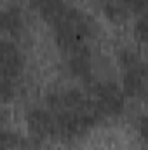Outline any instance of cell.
<instances>
[{
  "label": "cell",
  "instance_id": "obj_1",
  "mask_svg": "<svg viewBox=\"0 0 148 150\" xmlns=\"http://www.w3.org/2000/svg\"><path fill=\"white\" fill-rule=\"evenodd\" d=\"M45 108L54 124V142H75L101 122L85 89H56L45 98Z\"/></svg>",
  "mask_w": 148,
  "mask_h": 150
},
{
  "label": "cell",
  "instance_id": "obj_2",
  "mask_svg": "<svg viewBox=\"0 0 148 150\" xmlns=\"http://www.w3.org/2000/svg\"><path fill=\"white\" fill-rule=\"evenodd\" d=\"M54 40L65 58L72 59L78 56L92 54V40H94V21L89 14L80 11L75 5H66V9L54 19L51 25Z\"/></svg>",
  "mask_w": 148,
  "mask_h": 150
},
{
  "label": "cell",
  "instance_id": "obj_3",
  "mask_svg": "<svg viewBox=\"0 0 148 150\" xmlns=\"http://www.w3.org/2000/svg\"><path fill=\"white\" fill-rule=\"evenodd\" d=\"M122 89L124 93L138 101L148 100V61L131 49H122L118 54Z\"/></svg>",
  "mask_w": 148,
  "mask_h": 150
},
{
  "label": "cell",
  "instance_id": "obj_4",
  "mask_svg": "<svg viewBox=\"0 0 148 150\" xmlns=\"http://www.w3.org/2000/svg\"><path fill=\"white\" fill-rule=\"evenodd\" d=\"M89 100L92 101L96 112L99 113L101 120L118 117L125 108V93L122 86L108 79H96L91 84L84 86Z\"/></svg>",
  "mask_w": 148,
  "mask_h": 150
},
{
  "label": "cell",
  "instance_id": "obj_5",
  "mask_svg": "<svg viewBox=\"0 0 148 150\" xmlns=\"http://www.w3.org/2000/svg\"><path fill=\"white\" fill-rule=\"evenodd\" d=\"M25 74V58L14 40L2 38V98L14 100Z\"/></svg>",
  "mask_w": 148,
  "mask_h": 150
},
{
  "label": "cell",
  "instance_id": "obj_6",
  "mask_svg": "<svg viewBox=\"0 0 148 150\" xmlns=\"http://www.w3.org/2000/svg\"><path fill=\"white\" fill-rule=\"evenodd\" d=\"M26 28V21H25V14L18 5H7L2 11V32L4 38L9 40H18L23 35Z\"/></svg>",
  "mask_w": 148,
  "mask_h": 150
},
{
  "label": "cell",
  "instance_id": "obj_7",
  "mask_svg": "<svg viewBox=\"0 0 148 150\" xmlns=\"http://www.w3.org/2000/svg\"><path fill=\"white\" fill-rule=\"evenodd\" d=\"M32 5L47 25H52L54 19L66 9L68 2L66 0H32Z\"/></svg>",
  "mask_w": 148,
  "mask_h": 150
},
{
  "label": "cell",
  "instance_id": "obj_8",
  "mask_svg": "<svg viewBox=\"0 0 148 150\" xmlns=\"http://www.w3.org/2000/svg\"><path fill=\"white\" fill-rule=\"evenodd\" d=\"M134 33L143 44L148 45V4L136 14L134 21Z\"/></svg>",
  "mask_w": 148,
  "mask_h": 150
},
{
  "label": "cell",
  "instance_id": "obj_9",
  "mask_svg": "<svg viewBox=\"0 0 148 150\" xmlns=\"http://www.w3.org/2000/svg\"><path fill=\"white\" fill-rule=\"evenodd\" d=\"M101 11L110 18V19H115V21H122V12H120V5H118V0H94Z\"/></svg>",
  "mask_w": 148,
  "mask_h": 150
},
{
  "label": "cell",
  "instance_id": "obj_10",
  "mask_svg": "<svg viewBox=\"0 0 148 150\" xmlns=\"http://www.w3.org/2000/svg\"><path fill=\"white\" fill-rule=\"evenodd\" d=\"M138 131H140V134L148 142V115H141L138 119Z\"/></svg>",
  "mask_w": 148,
  "mask_h": 150
}]
</instances>
